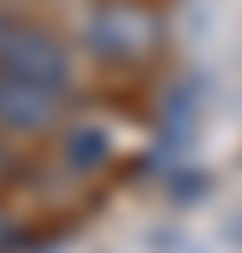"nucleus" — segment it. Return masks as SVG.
Here are the masks:
<instances>
[{"mask_svg": "<svg viewBox=\"0 0 242 253\" xmlns=\"http://www.w3.org/2000/svg\"><path fill=\"white\" fill-rule=\"evenodd\" d=\"M107 158H113V129H101V124H79V129H68V141H62V163H68L73 174H96Z\"/></svg>", "mask_w": 242, "mask_h": 253, "instance_id": "obj_4", "label": "nucleus"}, {"mask_svg": "<svg viewBox=\"0 0 242 253\" xmlns=\"http://www.w3.org/2000/svg\"><path fill=\"white\" fill-rule=\"evenodd\" d=\"M68 107V84H40V79H6L0 73V129L11 135H45Z\"/></svg>", "mask_w": 242, "mask_h": 253, "instance_id": "obj_3", "label": "nucleus"}, {"mask_svg": "<svg viewBox=\"0 0 242 253\" xmlns=\"http://www.w3.org/2000/svg\"><path fill=\"white\" fill-rule=\"evenodd\" d=\"M192 124H197V84H180L169 96V107H163V118H158V141L175 152V146H186Z\"/></svg>", "mask_w": 242, "mask_h": 253, "instance_id": "obj_5", "label": "nucleus"}, {"mask_svg": "<svg viewBox=\"0 0 242 253\" xmlns=\"http://www.w3.org/2000/svg\"><path fill=\"white\" fill-rule=\"evenodd\" d=\"M0 73L6 79H40V84H68L73 79V56L56 34L28 23H6L0 34Z\"/></svg>", "mask_w": 242, "mask_h": 253, "instance_id": "obj_2", "label": "nucleus"}, {"mask_svg": "<svg viewBox=\"0 0 242 253\" xmlns=\"http://www.w3.org/2000/svg\"><path fill=\"white\" fill-rule=\"evenodd\" d=\"M152 45H158V17L146 6H130V0L96 6L85 23V51L101 62H141Z\"/></svg>", "mask_w": 242, "mask_h": 253, "instance_id": "obj_1", "label": "nucleus"}]
</instances>
